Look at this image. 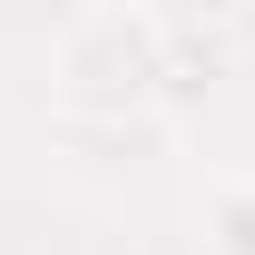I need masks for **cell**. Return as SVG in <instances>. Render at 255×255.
Instances as JSON below:
<instances>
[{
    "label": "cell",
    "instance_id": "cell-2",
    "mask_svg": "<svg viewBox=\"0 0 255 255\" xmlns=\"http://www.w3.org/2000/svg\"><path fill=\"white\" fill-rule=\"evenodd\" d=\"M206 236H216V255H255V177H246V187H216Z\"/></svg>",
    "mask_w": 255,
    "mask_h": 255
},
{
    "label": "cell",
    "instance_id": "cell-1",
    "mask_svg": "<svg viewBox=\"0 0 255 255\" xmlns=\"http://www.w3.org/2000/svg\"><path fill=\"white\" fill-rule=\"evenodd\" d=\"M59 89L79 108H137L177 89V20L157 10H79L59 30Z\"/></svg>",
    "mask_w": 255,
    "mask_h": 255
}]
</instances>
